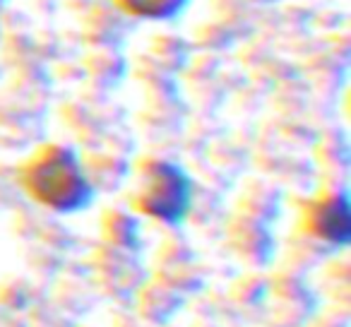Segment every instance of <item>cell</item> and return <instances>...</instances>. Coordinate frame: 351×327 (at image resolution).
I'll return each instance as SVG.
<instances>
[{"instance_id":"1","label":"cell","mask_w":351,"mask_h":327,"mask_svg":"<svg viewBox=\"0 0 351 327\" xmlns=\"http://www.w3.org/2000/svg\"><path fill=\"white\" fill-rule=\"evenodd\" d=\"M32 195L58 212H75L92 197L77 156L68 149H56L39 159L27 173Z\"/></svg>"},{"instance_id":"2","label":"cell","mask_w":351,"mask_h":327,"mask_svg":"<svg viewBox=\"0 0 351 327\" xmlns=\"http://www.w3.org/2000/svg\"><path fill=\"white\" fill-rule=\"evenodd\" d=\"M193 202V181L181 167L161 161L149 171V183L142 195V210L166 224H178Z\"/></svg>"},{"instance_id":"3","label":"cell","mask_w":351,"mask_h":327,"mask_svg":"<svg viewBox=\"0 0 351 327\" xmlns=\"http://www.w3.org/2000/svg\"><path fill=\"white\" fill-rule=\"evenodd\" d=\"M313 229L332 245H346L351 239V207L346 195H335L322 202L313 215Z\"/></svg>"},{"instance_id":"4","label":"cell","mask_w":351,"mask_h":327,"mask_svg":"<svg viewBox=\"0 0 351 327\" xmlns=\"http://www.w3.org/2000/svg\"><path fill=\"white\" fill-rule=\"evenodd\" d=\"M123 5L132 12V15H142V17H171L181 10L186 0H121Z\"/></svg>"}]
</instances>
